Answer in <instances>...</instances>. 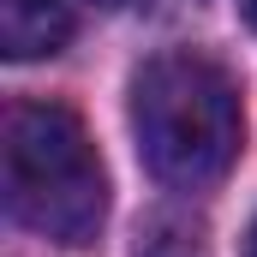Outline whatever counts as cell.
Returning <instances> with one entry per match:
<instances>
[{"mask_svg":"<svg viewBox=\"0 0 257 257\" xmlns=\"http://www.w3.org/2000/svg\"><path fill=\"white\" fill-rule=\"evenodd\" d=\"M245 257H257V221H251V233H245Z\"/></svg>","mask_w":257,"mask_h":257,"instance_id":"cell-6","label":"cell"},{"mask_svg":"<svg viewBox=\"0 0 257 257\" xmlns=\"http://www.w3.org/2000/svg\"><path fill=\"white\" fill-rule=\"evenodd\" d=\"M132 132L162 186L203 192L239 156V90L215 60L168 48L132 78Z\"/></svg>","mask_w":257,"mask_h":257,"instance_id":"cell-1","label":"cell"},{"mask_svg":"<svg viewBox=\"0 0 257 257\" xmlns=\"http://www.w3.org/2000/svg\"><path fill=\"white\" fill-rule=\"evenodd\" d=\"M72 0H0V48L6 60H42L72 42Z\"/></svg>","mask_w":257,"mask_h":257,"instance_id":"cell-3","label":"cell"},{"mask_svg":"<svg viewBox=\"0 0 257 257\" xmlns=\"http://www.w3.org/2000/svg\"><path fill=\"white\" fill-rule=\"evenodd\" d=\"M6 209L18 227L90 245L108 215V180L84 120L60 102H18L6 114Z\"/></svg>","mask_w":257,"mask_h":257,"instance_id":"cell-2","label":"cell"},{"mask_svg":"<svg viewBox=\"0 0 257 257\" xmlns=\"http://www.w3.org/2000/svg\"><path fill=\"white\" fill-rule=\"evenodd\" d=\"M96 6H114V12H120V6H138V0H96Z\"/></svg>","mask_w":257,"mask_h":257,"instance_id":"cell-7","label":"cell"},{"mask_svg":"<svg viewBox=\"0 0 257 257\" xmlns=\"http://www.w3.org/2000/svg\"><path fill=\"white\" fill-rule=\"evenodd\" d=\"M239 12H245V24L257 30V0H239Z\"/></svg>","mask_w":257,"mask_h":257,"instance_id":"cell-5","label":"cell"},{"mask_svg":"<svg viewBox=\"0 0 257 257\" xmlns=\"http://www.w3.org/2000/svg\"><path fill=\"white\" fill-rule=\"evenodd\" d=\"M138 257H203V251H197L192 233H180V227H150V239L138 245Z\"/></svg>","mask_w":257,"mask_h":257,"instance_id":"cell-4","label":"cell"}]
</instances>
